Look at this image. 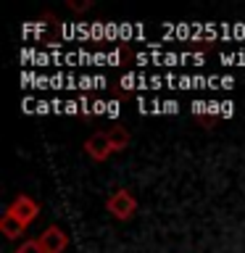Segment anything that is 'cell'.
I'll list each match as a JSON object with an SVG mask.
<instances>
[{
    "label": "cell",
    "instance_id": "ba28073f",
    "mask_svg": "<svg viewBox=\"0 0 245 253\" xmlns=\"http://www.w3.org/2000/svg\"><path fill=\"white\" fill-rule=\"evenodd\" d=\"M69 8H71V11H87L90 3H69Z\"/></svg>",
    "mask_w": 245,
    "mask_h": 253
},
{
    "label": "cell",
    "instance_id": "8992f818",
    "mask_svg": "<svg viewBox=\"0 0 245 253\" xmlns=\"http://www.w3.org/2000/svg\"><path fill=\"white\" fill-rule=\"evenodd\" d=\"M108 137H111V142H114L116 153H122V150H126V145H129V132H126L124 126H114V129H108Z\"/></svg>",
    "mask_w": 245,
    "mask_h": 253
},
{
    "label": "cell",
    "instance_id": "277c9868",
    "mask_svg": "<svg viewBox=\"0 0 245 253\" xmlns=\"http://www.w3.org/2000/svg\"><path fill=\"white\" fill-rule=\"evenodd\" d=\"M37 243H40V248H42L45 253H63L69 248V235L63 232L58 224H50L42 235L37 237Z\"/></svg>",
    "mask_w": 245,
    "mask_h": 253
},
{
    "label": "cell",
    "instance_id": "3957f363",
    "mask_svg": "<svg viewBox=\"0 0 245 253\" xmlns=\"http://www.w3.org/2000/svg\"><path fill=\"white\" fill-rule=\"evenodd\" d=\"M84 153L92 158V161H106V158H111L116 153L114 142H111L108 132H95L90 140L84 142Z\"/></svg>",
    "mask_w": 245,
    "mask_h": 253
},
{
    "label": "cell",
    "instance_id": "5b68a950",
    "mask_svg": "<svg viewBox=\"0 0 245 253\" xmlns=\"http://www.w3.org/2000/svg\"><path fill=\"white\" fill-rule=\"evenodd\" d=\"M24 229H27V227H24L21 221H16L11 213H3V216H0V232H3L8 240H16V237H21Z\"/></svg>",
    "mask_w": 245,
    "mask_h": 253
},
{
    "label": "cell",
    "instance_id": "7a4b0ae2",
    "mask_svg": "<svg viewBox=\"0 0 245 253\" xmlns=\"http://www.w3.org/2000/svg\"><path fill=\"white\" fill-rule=\"evenodd\" d=\"M5 213H11L16 221H21L24 227H29L32 221L40 216V206L32 201L29 195H16L13 201H11V206L5 209Z\"/></svg>",
    "mask_w": 245,
    "mask_h": 253
},
{
    "label": "cell",
    "instance_id": "6da1fadb",
    "mask_svg": "<svg viewBox=\"0 0 245 253\" xmlns=\"http://www.w3.org/2000/svg\"><path fill=\"white\" fill-rule=\"evenodd\" d=\"M106 209L111 211V216L119 219V221H126L137 213V198H134L129 190H116V193L108 195L106 201Z\"/></svg>",
    "mask_w": 245,
    "mask_h": 253
},
{
    "label": "cell",
    "instance_id": "52a82bcc",
    "mask_svg": "<svg viewBox=\"0 0 245 253\" xmlns=\"http://www.w3.org/2000/svg\"><path fill=\"white\" fill-rule=\"evenodd\" d=\"M13 253H45V251L40 248V243H37V240H27V243H21Z\"/></svg>",
    "mask_w": 245,
    "mask_h": 253
}]
</instances>
